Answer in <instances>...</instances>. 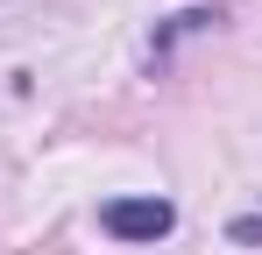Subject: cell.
<instances>
[{"label":"cell","instance_id":"1","mask_svg":"<svg viewBox=\"0 0 262 255\" xmlns=\"http://www.w3.org/2000/svg\"><path fill=\"white\" fill-rule=\"evenodd\" d=\"M99 220H106V234H114V241H163V234L177 227L170 199H114Z\"/></svg>","mask_w":262,"mask_h":255}]
</instances>
